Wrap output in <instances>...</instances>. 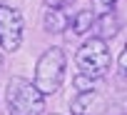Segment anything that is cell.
<instances>
[{"instance_id":"cell-7","label":"cell","mask_w":127,"mask_h":115,"mask_svg":"<svg viewBox=\"0 0 127 115\" xmlns=\"http://www.w3.org/2000/svg\"><path fill=\"white\" fill-rule=\"evenodd\" d=\"M120 28H117V20L112 18V15H105V18H97V33H95V38H107V35H115Z\"/></svg>"},{"instance_id":"cell-10","label":"cell","mask_w":127,"mask_h":115,"mask_svg":"<svg viewBox=\"0 0 127 115\" xmlns=\"http://www.w3.org/2000/svg\"><path fill=\"white\" fill-rule=\"evenodd\" d=\"M115 5H117V0H92V13L97 18H105V15H112Z\"/></svg>"},{"instance_id":"cell-4","label":"cell","mask_w":127,"mask_h":115,"mask_svg":"<svg viewBox=\"0 0 127 115\" xmlns=\"http://www.w3.org/2000/svg\"><path fill=\"white\" fill-rule=\"evenodd\" d=\"M20 43H23V15L10 5H0V48L3 53H15Z\"/></svg>"},{"instance_id":"cell-5","label":"cell","mask_w":127,"mask_h":115,"mask_svg":"<svg viewBox=\"0 0 127 115\" xmlns=\"http://www.w3.org/2000/svg\"><path fill=\"white\" fill-rule=\"evenodd\" d=\"M42 23H45V30L47 33H62V30L70 25V15H67V10L62 8V5H50L45 10Z\"/></svg>"},{"instance_id":"cell-6","label":"cell","mask_w":127,"mask_h":115,"mask_svg":"<svg viewBox=\"0 0 127 115\" xmlns=\"http://www.w3.org/2000/svg\"><path fill=\"white\" fill-rule=\"evenodd\" d=\"M92 25H97V15L92 10H80L75 18H72V30L75 35H85Z\"/></svg>"},{"instance_id":"cell-11","label":"cell","mask_w":127,"mask_h":115,"mask_svg":"<svg viewBox=\"0 0 127 115\" xmlns=\"http://www.w3.org/2000/svg\"><path fill=\"white\" fill-rule=\"evenodd\" d=\"M117 68H120L122 75H127V45L122 48V53H120V58H117Z\"/></svg>"},{"instance_id":"cell-13","label":"cell","mask_w":127,"mask_h":115,"mask_svg":"<svg viewBox=\"0 0 127 115\" xmlns=\"http://www.w3.org/2000/svg\"><path fill=\"white\" fill-rule=\"evenodd\" d=\"M52 115H57V113H52Z\"/></svg>"},{"instance_id":"cell-1","label":"cell","mask_w":127,"mask_h":115,"mask_svg":"<svg viewBox=\"0 0 127 115\" xmlns=\"http://www.w3.org/2000/svg\"><path fill=\"white\" fill-rule=\"evenodd\" d=\"M65 68H67V58L62 48H47L35 65V88L42 95H52L60 90L62 80H65Z\"/></svg>"},{"instance_id":"cell-8","label":"cell","mask_w":127,"mask_h":115,"mask_svg":"<svg viewBox=\"0 0 127 115\" xmlns=\"http://www.w3.org/2000/svg\"><path fill=\"white\" fill-rule=\"evenodd\" d=\"M97 100L95 93H85V95H77L72 100V115H87V110L92 108V103Z\"/></svg>"},{"instance_id":"cell-3","label":"cell","mask_w":127,"mask_h":115,"mask_svg":"<svg viewBox=\"0 0 127 115\" xmlns=\"http://www.w3.org/2000/svg\"><path fill=\"white\" fill-rule=\"evenodd\" d=\"M75 63L80 68L82 75H90V78H102L110 68V48H107V40L102 38H90L82 43V48L77 50L75 55Z\"/></svg>"},{"instance_id":"cell-2","label":"cell","mask_w":127,"mask_h":115,"mask_svg":"<svg viewBox=\"0 0 127 115\" xmlns=\"http://www.w3.org/2000/svg\"><path fill=\"white\" fill-rule=\"evenodd\" d=\"M8 113L10 115H40L45 108V95L35 88V83L25 78H10L5 88Z\"/></svg>"},{"instance_id":"cell-12","label":"cell","mask_w":127,"mask_h":115,"mask_svg":"<svg viewBox=\"0 0 127 115\" xmlns=\"http://www.w3.org/2000/svg\"><path fill=\"white\" fill-rule=\"evenodd\" d=\"M0 68H3V55H0Z\"/></svg>"},{"instance_id":"cell-9","label":"cell","mask_w":127,"mask_h":115,"mask_svg":"<svg viewBox=\"0 0 127 115\" xmlns=\"http://www.w3.org/2000/svg\"><path fill=\"white\" fill-rule=\"evenodd\" d=\"M95 83H97V78H90V75H77L75 80H72V85L77 88V95H85V93H95Z\"/></svg>"}]
</instances>
